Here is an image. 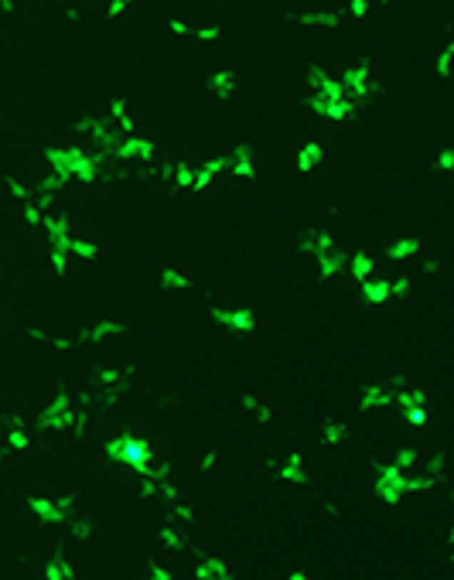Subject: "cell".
Returning <instances> with one entry per match:
<instances>
[{"label": "cell", "instance_id": "obj_14", "mask_svg": "<svg viewBox=\"0 0 454 580\" xmlns=\"http://www.w3.org/2000/svg\"><path fill=\"white\" fill-rule=\"evenodd\" d=\"M123 11H126L123 0H110V4H106V17H110V21H113V17H120Z\"/></svg>", "mask_w": 454, "mask_h": 580}, {"label": "cell", "instance_id": "obj_8", "mask_svg": "<svg viewBox=\"0 0 454 580\" xmlns=\"http://www.w3.org/2000/svg\"><path fill=\"white\" fill-rule=\"evenodd\" d=\"M451 55H454V41H448V45L438 51V62H434V68H438V76L440 78H448L451 76Z\"/></svg>", "mask_w": 454, "mask_h": 580}, {"label": "cell", "instance_id": "obj_15", "mask_svg": "<svg viewBox=\"0 0 454 580\" xmlns=\"http://www.w3.org/2000/svg\"><path fill=\"white\" fill-rule=\"evenodd\" d=\"M0 11L4 14H14V0H0Z\"/></svg>", "mask_w": 454, "mask_h": 580}, {"label": "cell", "instance_id": "obj_5", "mask_svg": "<svg viewBox=\"0 0 454 580\" xmlns=\"http://www.w3.org/2000/svg\"><path fill=\"white\" fill-rule=\"evenodd\" d=\"M195 577L198 580H233V570L222 564L219 556H202L195 566Z\"/></svg>", "mask_w": 454, "mask_h": 580}, {"label": "cell", "instance_id": "obj_13", "mask_svg": "<svg viewBox=\"0 0 454 580\" xmlns=\"http://www.w3.org/2000/svg\"><path fill=\"white\" fill-rule=\"evenodd\" d=\"M147 580H174L171 577V570H168V566H151V574H147Z\"/></svg>", "mask_w": 454, "mask_h": 580}, {"label": "cell", "instance_id": "obj_7", "mask_svg": "<svg viewBox=\"0 0 454 580\" xmlns=\"http://www.w3.org/2000/svg\"><path fill=\"white\" fill-rule=\"evenodd\" d=\"M45 580H79V577L65 556H55V560L45 566Z\"/></svg>", "mask_w": 454, "mask_h": 580}, {"label": "cell", "instance_id": "obj_6", "mask_svg": "<svg viewBox=\"0 0 454 580\" xmlns=\"http://www.w3.org/2000/svg\"><path fill=\"white\" fill-rule=\"evenodd\" d=\"M157 280H161V290H171V294H185V290H191V277L185 273V270H178V267H164Z\"/></svg>", "mask_w": 454, "mask_h": 580}, {"label": "cell", "instance_id": "obj_9", "mask_svg": "<svg viewBox=\"0 0 454 580\" xmlns=\"http://www.w3.org/2000/svg\"><path fill=\"white\" fill-rule=\"evenodd\" d=\"M222 28L219 24H202V28H191V38H198V41H219Z\"/></svg>", "mask_w": 454, "mask_h": 580}, {"label": "cell", "instance_id": "obj_1", "mask_svg": "<svg viewBox=\"0 0 454 580\" xmlns=\"http://www.w3.org/2000/svg\"><path fill=\"white\" fill-rule=\"evenodd\" d=\"M291 21H298L304 28H338L342 24L345 11H294V14H287Z\"/></svg>", "mask_w": 454, "mask_h": 580}, {"label": "cell", "instance_id": "obj_2", "mask_svg": "<svg viewBox=\"0 0 454 580\" xmlns=\"http://www.w3.org/2000/svg\"><path fill=\"white\" fill-rule=\"evenodd\" d=\"M205 89L216 99H233L236 96V68H216L205 78Z\"/></svg>", "mask_w": 454, "mask_h": 580}, {"label": "cell", "instance_id": "obj_11", "mask_svg": "<svg viewBox=\"0 0 454 580\" xmlns=\"http://www.w3.org/2000/svg\"><path fill=\"white\" fill-rule=\"evenodd\" d=\"M168 31H171L174 38H191V24L181 21V17H171V21H168Z\"/></svg>", "mask_w": 454, "mask_h": 580}, {"label": "cell", "instance_id": "obj_3", "mask_svg": "<svg viewBox=\"0 0 454 580\" xmlns=\"http://www.w3.org/2000/svg\"><path fill=\"white\" fill-rule=\"evenodd\" d=\"M420 239L417 235H400V239H393L390 246H386V260H393V263H407V260H413V256H420Z\"/></svg>", "mask_w": 454, "mask_h": 580}, {"label": "cell", "instance_id": "obj_17", "mask_svg": "<svg viewBox=\"0 0 454 580\" xmlns=\"http://www.w3.org/2000/svg\"><path fill=\"white\" fill-rule=\"evenodd\" d=\"M379 4H393V0H379Z\"/></svg>", "mask_w": 454, "mask_h": 580}, {"label": "cell", "instance_id": "obj_10", "mask_svg": "<svg viewBox=\"0 0 454 580\" xmlns=\"http://www.w3.org/2000/svg\"><path fill=\"white\" fill-rule=\"evenodd\" d=\"M345 11H348V17L362 21V17L373 11V0H348V4H345Z\"/></svg>", "mask_w": 454, "mask_h": 580}, {"label": "cell", "instance_id": "obj_12", "mask_svg": "<svg viewBox=\"0 0 454 580\" xmlns=\"http://www.w3.org/2000/svg\"><path fill=\"white\" fill-rule=\"evenodd\" d=\"M438 168L444 174L454 171V147H440V154H438Z\"/></svg>", "mask_w": 454, "mask_h": 580}, {"label": "cell", "instance_id": "obj_16", "mask_svg": "<svg viewBox=\"0 0 454 580\" xmlns=\"http://www.w3.org/2000/svg\"><path fill=\"white\" fill-rule=\"evenodd\" d=\"M291 580H308V574H304V570H294V574H291Z\"/></svg>", "mask_w": 454, "mask_h": 580}, {"label": "cell", "instance_id": "obj_4", "mask_svg": "<svg viewBox=\"0 0 454 580\" xmlns=\"http://www.w3.org/2000/svg\"><path fill=\"white\" fill-rule=\"evenodd\" d=\"M321 161H325V147H321L318 141H308V143H304V147L298 151V157H294V168H298L301 174H311L314 168L321 164Z\"/></svg>", "mask_w": 454, "mask_h": 580}]
</instances>
